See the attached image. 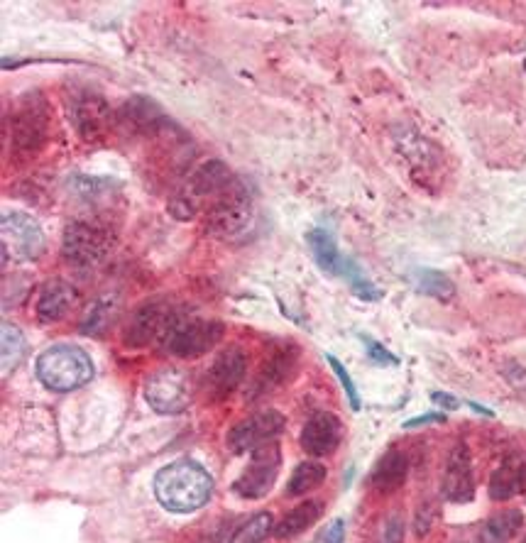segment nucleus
<instances>
[{
  "instance_id": "nucleus-16",
  "label": "nucleus",
  "mask_w": 526,
  "mask_h": 543,
  "mask_svg": "<svg viewBox=\"0 0 526 543\" xmlns=\"http://www.w3.org/2000/svg\"><path fill=\"white\" fill-rule=\"evenodd\" d=\"M343 438V424L336 414H328V411H321V414L311 416L306 421L304 431H301V448L306 453L314 455V458H326V455L336 453V448L341 446Z\"/></svg>"
},
{
  "instance_id": "nucleus-21",
  "label": "nucleus",
  "mask_w": 526,
  "mask_h": 543,
  "mask_svg": "<svg viewBox=\"0 0 526 543\" xmlns=\"http://www.w3.org/2000/svg\"><path fill=\"white\" fill-rule=\"evenodd\" d=\"M306 243H309L311 255H314L316 265H319L323 272L341 277L348 257L341 255V250H338V245H336V238H333L326 228L311 230V233L306 235Z\"/></svg>"
},
{
  "instance_id": "nucleus-38",
  "label": "nucleus",
  "mask_w": 526,
  "mask_h": 543,
  "mask_svg": "<svg viewBox=\"0 0 526 543\" xmlns=\"http://www.w3.org/2000/svg\"><path fill=\"white\" fill-rule=\"evenodd\" d=\"M456 543H473V541H456Z\"/></svg>"
},
{
  "instance_id": "nucleus-25",
  "label": "nucleus",
  "mask_w": 526,
  "mask_h": 543,
  "mask_svg": "<svg viewBox=\"0 0 526 543\" xmlns=\"http://www.w3.org/2000/svg\"><path fill=\"white\" fill-rule=\"evenodd\" d=\"M323 480H326V468H323L321 463H314V460H309V463H301V465H297V470H294L292 477H289L287 495L289 497L306 495V492L316 490Z\"/></svg>"
},
{
  "instance_id": "nucleus-13",
  "label": "nucleus",
  "mask_w": 526,
  "mask_h": 543,
  "mask_svg": "<svg viewBox=\"0 0 526 543\" xmlns=\"http://www.w3.org/2000/svg\"><path fill=\"white\" fill-rule=\"evenodd\" d=\"M279 465H282V451H279L277 443H267V446L252 451L248 468L243 470V475L238 477L233 487L235 495L245 499L265 497L277 482Z\"/></svg>"
},
{
  "instance_id": "nucleus-33",
  "label": "nucleus",
  "mask_w": 526,
  "mask_h": 543,
  "mask_svg": "<svg viewBox=\"0 0 526 543\" xmlns=\"http://www.w3.org/2000/svg\"><path fill=\"white\" fill-rule=\"evenodd\" d=\"M363 340H365V345H367V355H370L372 360L380 362V365H399L397 355L389 353L385 345L375 343V340H372V338H363Z\"/></svg>"
},
{
  "instance_id": "nucleus-30",
  "label": "nucleus",
  "mask_w": 526,
  "mask_h": 543,
  "mask_svg": "<svg viewBox=\"0 0 526 543\" xmlns=\"http://www.w3.org/2000/svg\"><path fill=\"white\" fill-rule=\"evenodd\" d=\"M25 353V338L13 323H3V370H13Z\"/></svg>"
},
{
  "instance_id": "nucleus-24",
  "label": "nucleus",
  "mask_w": 526,
  "mask_h": 543,
  "mask_svg": "<svg viewBox=\"0 0 526 543\" xmlns=\"http://www.w3.org/2000/svg\"><path fill=\"white\" fill-rule=\"evenodd\" d=\"M115 316H118V299H115V296H101V299L93 301L91 309L86 311L81 331L89 333V336H101V333H106L108 328L113 326Z\"/></svg>"
},
{
  "instance_id": "nucleus-28",
  "label": "nucleus",
  "mask_w": 526,
  "mask_h": 543,
  "mask_svg": "<svg viewBox=\"0 0 526 543\" xmlns=\"http://www.w3.org/2000/svg\"><path fill=\"white\" fill-rule=\"evenodd\" d=\"M416 289L421 294L436 296V299H451L456 294V287H453L451 279L438 270H419L416 272Z\"/></svg>"
},
{
  "instance_id": "nucleus-10",
  "label": "nucleus",
  "mask_w": 526,
  "mask_h": 543,
  "mask_svg": "<svg viewBox=\"0 0 526 543\" xmlns=\"http://www.w3.org/2000/svg\"><path fill=\"white\" fill-rule=\"evenodd\" d=\"M252 223V196L245 189L243 181H235L233 186L206 211V226L211 233L221 238H233L243 233Z\"/></svg>"
},
{
  "instance_id": "nucleus-5",
  "label": "nucleus",
  "mask_w": 526,
  "mask_h": 543,
  "mask_svg": "<svg viewBox=\"0 0 526 543\" xmlns=\"http://www.w3.org/2000/svg\"><path fill=\"white\" fill-rule=\"evenodd\" d=\"M113 248V233L106 226L89 221H71L64 228L62 255L74 267H93Z\"/></svg>"
},
{
  "instance_id": "nucleus-37",
  "label": "nucleus",
  "mask_w": 526,
  "mask_h": 543,
  "mask_svg": "<svg viewBox=\"0 0 526 543\" xmlns=\"http://www.w3.org/2000/svg\"><path fill=\"white\" fill-rule=\"evenodd\" d=\"M431 402H436V404H441L443 409H458L460 407V402L456 397H451V394H446V392H434L431 394Z\"/></svg>"
},
{
  "instance_id": "nucleus-31",
  "label": "nucleus",
  "mask_w": 526,
  "mask_h": 543,
  "mask_svg": "<svg viewBox=\"0 0 526 543\" xmlns=\"http://www.w3.org/2000/svg\"><path fill=\"white\" fill-rule=\"evenodd\" d=\"M326 360H328V365L333 367V372H336V377L338 380H341V385L345 389V394H348V402H350V409L353 411H360V407H363V404H360V394H358V389H355V382H353V377L348 375V370H345V365L338 358H333V355H326Z\"/></svg>"
},
{
  "instance_id": "nucleus-36",
  "label": "nucleus",
  "mask_w": 526,
  "mask_h": 543,
  "mask_svg": "<svg viewBox=\"0 0 526 543\" xmlns=\"http://www.w3.org/2000/svg\"><path fill=\"white\" fill-rule=\"evenodd\" d=\"M443 421H446V416L443 414H424V416H416V419H409L407 424H404V429H419V426L443 424Z\"/></svg>"
},
{
  "instance_id": "nucleus-23",
  "label": "nucleus",
  "mask_w": 526,
  "mask_h": 543,
  "mask_svg": "<svg viewBox=\"0 0 526 543\" xmlns=\"http://www.w3.org/2000/svg\"><path fill=\"white\" fill-rule=\"evenodd\" d=\"M524 524V514L519 509H504L485 521L482 539L485 543H509L519 534Z\"/></svg>"
},
{
  "instance_id": "nucleus-34",
  "label": "nucleus",
  "mask_w": 526,
  "mask_h": 543,
  "mask_svg": "<svg viewBox=\"0 0 526 543\" xmlns=\"http://www.w3.org/2000/svg\"><path fill=\"white\" fill-rule=\"evenodd\" d=\"M343 539H345V521L333 519L331 524L321 531V536L316 539V543H343Z\"/></svg>"
},
{
  "instance_id": "nucleus-18",
  "label": "nucleus",
  "mask_w": 526,
  "mask_h": 543,
  "mask_svg": "<svg viewBox=\"0 0 526 543\" xmlns=\"http://www.w3.org/2000/svg\"><path fill=\"white\" fill-rule=\"evenodd\" d=\"M526 490V460L519 455H509L502 460L500 468L490 477V497L495 502H507V499L522 495Z\"/></svg>"
},
{
  "instance_id": "nucleus-2",
  "label": "nucleus",
  "mask_w": 526,
  "mask_h": 543,
  "mask_svg": "<svg viewBox=\"0 0 526 543\" xmlns=\"http://www.w3.org/2000/svg\"><path fill=\"white\" fill-rule=\"evenodd\" d=\"M233 172L228 169L226 162L221 159H208L199 164L189 179L184 181L182 189L169 199V213L179 221H191L199 216L201 211H208L223 194L235 184Z\"/></svg>"
},
{
  "instance_id": "nucleus-9",
  "label": "nucleus",
  "mask_w": 526,
  "mask_h": 543,
  "mask_svg": "<svg viewBox=\"0 0 526 543\" xmlns=\"http://www.w3.org/2000/svg\"><path fill=\"white\" fill-rule=\"evenodd\" d=\"M223 336H226V326H223V323L184 316L182 321L172 328V333H169L162 345L169 353L177 355V358L191 360L208 353L211 348H216Z\"/></svg>"
},
{
  "instance_id": "nucleus-39",
  "label": "nucleus",
  "mask_w": 526,
  "mask_h": 543,
  "mask_svg": "<svg viewBox=\"0 0 526 543\" xmlns=\"http://www.w3.org/2000/svg\"><path fill=\"white\" fill-rule=\"evenodd\" d=\"M524 69H526V59H524Z\"/></svg>"
},
{
  "instance_id": "nucleus-15",
  "label": "nucleus",
  "mask_w": 526,
  "mask_h": 543,
  "mask_svg": "<svg viewBox=\"0 0 526 543\" xmlns=\"http://www.w3.org/2000/svg\"><path fill=\"white\" fill-rule=\"evenodd\" d=\"M245 372H248V355H245V350L240 348V345H230V348L223 350V353L213 360V365L208 367V392L216 399L228 397L230 392H235V389L240 387Z\"/></svg>"
},
{
  "instance_id": "nucleus-1",
  "label": "nucleus",
  "mask_w": 526,
  "mask_h": 543,
  "mask_svg": "<svg viewBox=\"0 0 526 543\" xmlns=\"http://www.w3.org/2000/svg\"><path fill=\"white\" fill-rule=\"evenodd\" d=\"M211 492V475L191 460H177L172 465H164L155 475L157 502L174 514L196 512L211 499Z\"/></svg>"
},
{
  "instance_id": "nucleus-26",
  "label": "nucleus",
  "mask_w": 526,
  "mask_h": 543,
  "mask_svg": "<svg viewBox=\"0 0 526 543\" xmlns=\"http://www.w3.org/2000/svg\"><path fill=\"white\" fill-rule=\"evenodd\" d=\"M297 365V353L294 350H279L277 355H272L270 362L265 365V370L260 372V382L265 380L267 387L284 385L289 380V375L294 372Z\"/></svg>"
},
{
  "instance_id": "nucleus-7",
  "label": "nucleus",
  "mask_w": 526,
  "mask_h": 543,
  "mask_svg": "<svg viewBox=\"0 0 526 543\" xmlns=\"http://www.w3.org/2000/svg\"><path fill=\"white\" fill-rule=\"evenodd\" d=\"M145 399L157 414H182L194 399V382L184 370L167 367V370L155 372L145 382Z\"/></svg>"
},
{
  "instance_id": "nucleus-4",
  "label": "nucleus",
  "mask_w": 526,
  "mask_h": 543,
  "mask_svg": "<svg viewBox=\"0 0 526 543\" xmlns=\"http://www.w3.org/2000/svg\"><path fill=\"white\" fill-rule=\"evenodd\" d=\"M10 135H13L15 155H35L45 147L49 135V103L40 93H25L15 103L10 115Z\"/></svg>"
},
{
  "instance_id": "nucleus-22",
  "label": "nucleus",
  "mask_w": 526,
  "mask_h": 543,
  "mask_svg": "<svg viewBox=\"0 0 526 543\" xmlns=\"http://www.w3.org/2000/svg\"><path fill=\"white\" fill-rule=\"evenodd\" d=\"M321 514L323 502H319V499H309V502L297 504V507L275 526L277 539H294V536L304 534L306 529H311V526L321 519Z\"/></svg>"
},
{
  "instance_id": "nucleus-17",
  "label": "nucleus",
  "mask_w": 526,
  "mask_h": 543,
  "mask_svg": "<svg viewBox=\"0 0 526 543\" xmlns=\"http://www.w3.org/2000/svg\"><path fill=\"white\" fill-rule=\"evenodd\" d=\"M76 301H79V294L71 284L62 282V279H52L37 294L35 314L40 323H57L62 318H67L71 311H74Z\"/></svg>"
},
{
  "instance_id": "nucleus-3",
  "label": "nucleus",
  "mask_w": 526,
  "mask_h": 543,
  "mask_svg": "<svg viewBox=\"0 0 526 543\" xmlns=\"http://www.w3.org/2000/svg\"><path fill=\"white\" fill-rule=\"evenodd\" d=\"M37 377L52 392H74L93 377V360L76 345H52L37 358Z\"/></svg>"
},
{
  "instance_id": "nucleus-14",
  "label": "nucleus",
  "mask_w": 526,
  "mask_h": 543,
  "mask_svg": "<svg viewBox=\"0 0 526 543\" xmlns=\"http://www.w3.org/2000/svg\"><path fill=\"white\" fill-rule=\"evenodd\" d=\"M441 492L448 502L465 504L475 497V477H473V460L465 443H456L451 455L446 460L443 470Z\"/></svg>"
},
{
  "instance_id": "nucleus-27",
  "label": "nucleus",
  "mask_w": 526,
  "mask_h": 543,
  "mask_svg": "<svg viewBox=\"0 0 526 543\" xmlns=\"http://www.w3.org/2000/svg\"><path fill=\"white\" fill-rule=\"evenodd\" d=\"M341 277L345 279V282L350 284V289H353V294L355 296H360V299H365V301H377L382 296L380 289L375 287V284L370 282V279H367V274L363 272V267L358 265V262L355 260H345V267H343V274Z\"/></svg>"
},
{
  "instance_id": "nucleus-11",
  "label": "nucleus",
  "mask_w": 526,
  "mask_h": 543,
  "mask_svg": "<svg viewBox=\"0 0 526 543\" xmlns=\"http://www.w3.org/2000/svg\"><path fill=\"white\" fill-rule=\"evenodd\" d=\"M284 424H287V419L275 409L257 411V414L238 421L230 429L228 448L238 455L257 451V448L267 446V443H275V438L284 431Z\"/></svg>"
},
{
  "instance_id": "nucleus-12",
  "label": "nucleus",
  "mask_w": 526,
  "mask_h": 543,
  "mask_svg": "<svg viewBox=\"0 0 526 543\" xmlns=\"http://www.w3.org/2000/svg\"><path fill=\"white\" fill-rule=\"evenodd\" d=\"M69 118L79 137L91 142L106 137L113 130V125L118 123V113H113V108L108 106L106 98L89 91L79 93V96L71 101Z\"/></svg>"
},
{
  "instance_id": "nucleus-40",
  "label": "nucleus",
  "mask_w": 526,
  "mask_h": 543,
  "mask_svg": "<svg viewBox=\"0 0 526 543\" xmlns=\"http://www.w3.org/2000/svg\"><path fill=\"white\" fill-rule=\"evenodd\" d=\"M522 543H526V539H524V541H522Z\"/></svg>"
},
{
  "instance_id": "nucleus-35",
  "label": "nucleus",
  "mask_w": 526,
  "mask_h": 543,
  "mask_svg": "<svg viewBox=\"0 0 526 543\" xmlns=\"http://www.w3.org/2000/svg\"><path fill=\"white\" fill-rule=\"evenodd\" d=\"M431 514H434V509H431V504L426 502L424 507L416 512V536H426L431 529Z\"/></svg>"
},
{
  "instance_id": "nucleus-20",
  "label": "nucleus",
  "mask_w": 526,
  "mask_h": 543,
  "mask_svg": "<svg viewBox=\"0 0 526 543\" xmlns=\"http://www.w3.org/2000/svg\"><path fill=\"white\" fill-rule=\"evenodd\" d=\"M118 123H123L125 128L133 130V133H157L164 123V115L160 108L155 106L147 98H133L123 106V111L118 113Z\"/></svg>"
},
{
  "instance_id": "nucleus-29",
  "label": "nucleus",
  "mask_w": 526,
  "mask_h": 543,
  "mask_svg": "<svg viewBox=\"0 0 526 543\" xmlns=\"http://www.w3.org/2000/svg\"><path fill=\"white\" fill-rule=\"evenodd\" d=\"M272 526H275L272 514H267V512L255 514V517L248 519L243 526H240L238 534L230 539V543H262L267 536H270Z\"/></svg>"
},
{
  "instance_id": "nucleus-19",
  "label": "nucleus",
  "mask_w": 526,
  "mask_h": 543,
  "mask_svg": "<svg viewBox=\"0 0 526 543\" xmlns=\"http://www.w3.org/2000/svg\"><path fill=\"white\" fill-rule=\"evenodd\" d=\"M407 473H409L407 455L399 451H389L382 455L380 463L375 465L370 482L377 492L389 495V492H397L399 487L407 482Z\"/></svg>"
},
{
  "instance_id": "nucleus-32",
  "label": "nucleus",
  "mask_w": 526,
  "mask_h": 543,
  "mask_svg": "<svg viewBox=\"0 0 526 543\" xmlns=\"http://www.w3.org/2000/svg\"><path fill=\"white\" fill-rule=\"evenodd\" d=\"M404 541V519L399 514H392L380 531V543H402Z\"/></svg>"
},
{
  "instance_id": "nucleus-6",
  "label": "nucleus",
  "mask_w": 526,
  "mask_h": 543,
  "mask_svg": "<svg viewBox=\"0 0 526 543\" xmlns=\"http://www.w3.org/2000/svg\"><path fill=\"white\" fill-rule=\"evenodd\" d=\"M182 311L169 306L167 301H150L135 311L130 323L125 326L123 340L130 348H142L150 343H164L172 328L182 321Z\"/></svg>"
},
{
  "instance_id": "nucleus-8",
  "label": "nucleus",
  "mask_w": 526,
  "mask_h": 543,
  "mask_svg": "<svg viewBox=\"0 0 526 543\" xmlns=\"http://www.w3.org/2000/svg\"><path fill=\"white\" fill-rule=\"evenodd\" d=\"M0 230H3L5 255L15 257L20 262H35L45 255V233H42L40 223L27 213L5 211L3 218H0Z\"/></svg>"
}]
</instances>
